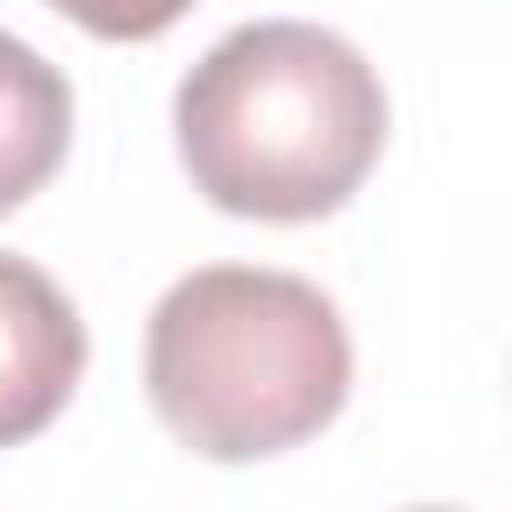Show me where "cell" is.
Wrapping results in <instances>:
<instances>
[{"label": "cell", "mask_w": 512, "mask_h": 512, "mask_svg": "<svg viewBox=\"0 0 512 512\" xmlns=\"http://www.w3.org/2000/svg\"><path fill=\"white\" fill-rule=\"evenodd\" d=\"M64 144H72V88H64V72L32 40L0 32V216L24 208L64 168Z\"/></svg>", "instance_id": "cell-4"}, {"label": "cell", "mask_w": 512, "mask_h": 512, "mask_svg": "<svg viewBox=\"0 0 512 512\" xmlns=\"http://www.w3.org/2000/svg\"><path fill=\"white\" fill-rule=\"evenodd\" d=\"M144 392L192 456L256 464L336 424L352 392V336L296 272L200 264L152 304Z\"/></svg>", "instance_id": "cell-2"}, {"label": "cell", "mask_w": 512, "mask_h": 512, "mask_svg": "<svg viewBox=\"0 0 512 512\" xmlns=\"http://www.w3.org/2000/svg\"><path fill=\"white\" fill-rule=\"evenodd\" d=\"M80 368H88V328L72 296L32 256H0V448L40 440L64 416Z\"/></svg>", "instance_id": "cell-3"}, {"label": "cell", "mask_w": 512, "mask_h": 512, "mask_svg": "<svg viewBox=\"0 0 512 512\" xmlns=\"http://www.w3.org/2000/svg\"><path fill=\"white\" fill-rule=\"evenodd\" d=\"M56 16H72L80 32H96V40H160L192 0H48Z\"/></svg>", "instance_id": "cell-5"}, {"label": "cell", "mask_w": 512, "mask_h": 512, "mask_svg": "<svg viewBox=\"0 0 512 512\" xmlns=\"http://www.w3.org/2000/svg\"><path fill=\"white\" fill-rule=\"evenodd\" d=\"M376 64L320 24L264 16L224 32L176 88V152L208 208L256 224L336 216L384 152Z\"/></svg>", "instance_id": "cell-1"}]
</instances>
